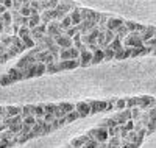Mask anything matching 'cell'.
<instances>
[{
    "label": "cell",
    "mask_w": 156,
    "mask_h": 148,
    "mask_svg": "<svg viewBox=\"0 0 156 148\" xmlns=\"http://www.w3.org/2000/svg\"><path fill=\"white\" fill-rule=\"evenodd\" d=\"M137 100V107L142 111V112H145L147 109H150V107L156 106V98L151 97V95H142V97H136Z\"/></svg>",
    "instance_id": "cell-1"
},
{
    "label": "cell",
    "mask_w": 156,
    "mask_h": 148,
    "mask_svg": "<svg viewBox=\"0 0 156 148\" xmlns=\"http://www.w3.org/2000/svg\"><path fill=\"white\" fill-rule=\"evenodd\" d=\"M45 34H48L51 37H58V36L64 34V30L59 28V22L58 20H50L47 23V33Z\"/></svg>",
    "instance_id": "cell-2"
},
{
    "label": "cell",
    "mask_w": 156,
    "mask_h": 148,
    "mask_svg": "<svg viewBox=\"0 0 156 148\" xmlns=\"http://www.w3.org/2000/svg\"><path fill=\"white\" fill-rule=\"evenodd\" d=\"M33 62H36L34 55H31V53H28V51H27L22 58H19V61L16 62V67L22 70V69H25L27 65H30V64H33Z\"/></svg>",
    "instance_id": "cell-3"
},
{
    "label": "cell",
    "mask_w": 156,
    "mask_h": 148,
    "mask_svg": "<svg viewBox=\"0 0 156 148\" xmlns=\"http://www.w3.org/2000/svg\"><path fill=\"white\" fill-rule=\"evenodd\" d=\"M58 65H59V69L61 70H73L76 69V67H80V62H78V59H64V61H56Z\"/></svg>",
    "instance_id": "cell-4"
},
{
    "label": "cell",
    "mask_w": 156,
    "mask_h": 148,
    "mask_svg": "<svg viewBox=\"0 0 156 148\" xmlns=\"http://www.w3.org/2000/svg\"><path fill=\"white\" fill-rule=\"evenodd\" d=\"M75 111L78 112L80 118H84V117L90 115V109H89V103L87 101H78V103H75Z\"/></svg>",
    "instance_id": "cell-5"
},
{
    "label": "cell",
    "mask_w": 156,
    "mask_h": 148,
    "mask_svg": "<svg viewBox=\"0 0 156 148\" xmlns=\"http://www.w3.org/2000/svg\"><path fill=\"white\" fill-rule=\"evenodd\" d=\"M55 39V44L59 47V48H69V47H72V37H69L67 34H61V36H58V37H53Z\"/></svg>",
    "instance_id": "cell-6"
},
{
    "label": "cell",
    "mask_w": 156,
    "mask_h": 148,
    "mask_svg": "<svg viewBox=\"0 0 156 148\" xmlns=\"http://www.w3.org/2000/svg\"><path fill=\"white\" fill-rule=\"evenodd\" d=\"M122 25H123V19L122 17H108V20H106V28L112 30L114 33L119 30Z\"/></svg>",
    "instance_id": "cell-7"
},
{
    "label": "cell",
    "mask_w": 156,
    "mask_h": 148,
    "mask_svg": "<svg viewBox=\"0 0 156 148\" xmlns=\"http://www.w3.org/2000/svg\"><path fill=\"white\" fill-rule=\"evenodd\" d=\"M90 59H92V51H89V50L81 51L80 56H78V62H80L81 67H89L90 65Z\"/></svg>",
    "instance_id": "cell-8"
},
{
    "label": "cell",
    "mask_w": 156,
    "mask_h": 148,
    "mask_svg": "<svg viewBox=\"0 0 156 148\" xmlns=\"http://www.w3.org/2000/svg\"><path fill=\"white\" fill-rule=\"evenodd\" d=\"M59 9H62L64 12H67V14H69V12L76 6L73 2H72V0H58V5H56Z\"/></svg>",
    "instance_id": "cell-9"
},
{
    "label": "cell",
    "mask_w": 156,
    "mask_h": 148,
    "mask_svg": "<svg viewBox=\"0 0 156 148\" xmlns=\"http://www.w3.org/2000/svg\"><path fill=\"white\" fill-rule=\"evenodd\" d=\"M12 79H14V83H17V81H22L23 79V73H22V70L20 69H17V67L14 65V67H11V69H8V72H6Z\"/></svg>",
    "instance_id": "cell-10"
},
{
    "label": "cell",
    "mask_w": 156,
    "mask_h": 148,
    "mask_svg": "<svg viewBox=\"0 0 156 148\" xmlns=\"http://www.w3.org/2000/svg\"><path fill=\"white\" fill-rule=\"evenodd\" d=\"M22 73H23V79H30V78H34L36 76V62L27 65L25 69H22Z\"/></svg>",
    "instance_id": "cell-11"
},
{
    "label": "cell",
    "mask_w": 156,
    "mask_h": 148,
    "mask_svg": "<svg viewBox=\"0 0 156 148\" xmlns=\"http://www.w3.org/2000/svg\"><path fill=\"white\" fill-rule=\"evenodd\" d=\"M153 36H156V28H154L153 25L145 26V30L140 33V39H142V42L147 41V39H150V37H153Z\"/></svg>",
    "instance_id": "cell-12"
},
{
    "label": "cell",
    "mask_w": 156,
    "mask_h": 148,
    "mask_svg": "<svg viewBox=\"0 0 156 148\" xmlns=\"http://www.w3.org/2000/svg\"><path fill=\"white\" fill-rule=\"evenodd\" d=\"M103 48H97L95 51H92V59H90V65H97L100 62H103Z\"/></svg>",
    "instance_id": "cell-13"
},
{
    "label": "cell",
    "mask_w": 156,
    "mask_h": 148,
    "mask_svg": "<svg viewBox=\"0 0 156 148\" xmlns=\"http://www.w3.org/2000/svg\"><path fill=\"white\" fill-rule=\"evenodd\" d=\"M89 137L86 136V134H83V136H78V137H75V139H72L70 140V146H73V148H80V146H84V143H86V140H87Z\"/></svg>",
    "instance_id": "cell-14"
},
{
    "label": "cell",
    "mask_w": 156,
    "mask_h": 148,
    "mask_svg": "<svg viewBox=\"0 0 156 148\" xmlns=\"http://www.w3.org/2000/svg\"><path fill=\"white\" fill-rule=\"evenodd\" d=\"M69 16H70V20H72V25H78L81 22V16H80V6H75L70 12H69Z\"/></svg>",
    "instance_id": "cell-15"
},
{
    "label": "cell",
    "mask_w": 156,
    "mask_h": 148,
    "mask_svg": "<svg viewBox=\"0 0 156 148\" xmlns=\"http://www.w3.org/2000/svg\"><path fill=\"white\" fill-rule=\"evenodd\" d=\"M11 44H12V45H16V47L20 50V53L27 51V47H25V44L22 42V39H20L17 34H11Z\"/></svg>",
    "instance_id": "cell-16"
},
{
    "label": "cell",
    "mask_w": 156,
    "mask_h": 148,
    "mask_svg": "<svg viewBox=\"0 0 156 148\" xmlns=\"http://www.w3.org/2000/svg\"><path fill=\"white\" fill-rule=\"evenodd\" d=\"M58 72H61V69H59V65H58L56 61H51V62L45 64V73L53 75V73H58Z\"/></svg>",
    "instance_id": "cell-17"
},
{
    "label": "cell",
    "mask_w": 156,
    "mask_h": 148,
    "mask_svg": "<svg viewBox=\"0 0 156 148\" xmlns=\"http://www.w3.org/2000/svg\"><path fill=\"white\" fill-rule=\"evenodd\" d=\"M0 20L3 22V25H5V26L11 25V23H12V16H11V11H9V9H5L3 12H0Z\"/></svg>",
    "instance_id": "cell-18"
},
{
    "label": "cell",
    "mask_w": 156,
    "mask_h": 148,
    "mask_svg": "<svg viewBox=\"0 0 156 148\" xmlns=\"http://www.w3.org/2000/svg\"><path fill=\"white\" fill-rule=\"evenodd\" d=\"M39 3H41L42 11L44 9H53L58 5V0H39Z\"/></svg>",
    "instance_id": "cell-19"
},
{
    "label": "cell",
    "mask_w": 156,
    "mask_h": 148,
    "mask_svg": "<svg viewBox=\"0 0 156 148\" xmlns=\"http://www.w3.org/2000/svg\"><path fill=\"white\" fill-rule=\"evenodd\" d=\"M11 84H14V79H12L8 73H3V75H0V86H11Z\"/></svg>",
    "instance_id": "cell-20"
},
{
    "label": "cell",
    "mask_w": 156,
    "mask_h": 148,
    "mask_svg": "<svg viewBox=\"0 0 156 148\" xmlns=\"http://www.w3.org/2000/svg\"><path fill=\"white\" fill-rule=\"evenodd\" d=\"M5 109H6V114L11 117V115L20 114L22 112V106H11V104H8V106H5Z\"/></svg>",
    "instance_id": "cell-21"
},
{
    "label": "cell",
    "mask_w": 156,
    "mask_h": 148,
    "mask_svg": "<svg viewBox=\"0 0 156 148\" xmlns=\"http://www.w3.org/2000/svg\"><path fill=\"white\" fill-rule=\"evenodd\" d=\"M58 106H59L61 109H62L64 112H66V114L75 109V103H70V101H59V103H58Z\"/></svg>",
    "instance_id": "cell-22"
},
{
    "label": "cell",
    "mask_w": 156,
    "mask_h": 148,
    "mask_svg": "<svg viewBox=\"0 0 156 148\" xmlns=\"http://www.w3.org/2000/svg\"><path fill=\"white\" fill-rule=\"evenodd\" d=\"M108 45H109V47H111L114 51H119V50H122V48H123V44H122V41H120L119 37H115V36H114V39H112V41H111Z\"/></svg>",
    "instance_id": "cell-23"
},
{
    "label": "cell",
    "mask_w": 156,
    "mask_h": 148,
    "mask_svg": "<svg viewBox=\"0 0 156 148\" xmlns=\"http://www.w3.org/2000/svg\"><path fill=\"white\" fill-rule=\"evenodd\" d=\"M64 117H66V123L69 125V123H73V122H76V120L78 118H80V115H78V112L73 109V111H70V112H67L66 115H64Z\"/></svg>",
    "instance_id": "cell-24"
},
{
    "label": "cell",
    "mask_w": 156,
    "mask_h": 148,
    "mask_svg": "<svg viewBox=\"0 0 156 148\" xmlns=\"http://www.w3.org/2000/svg\"><path fill=\"white\" fill-rule=\"evenodd\" d=\"M33 112H34V104H25V106H22L20 115L23 118V117H27V115H33Z\"/></svg>",
    "instance_id": "cell-25"
},
{
    "label": "cell",
    "mask_w": 156,
    "mask_h": 148,
    "mask_svg": "<svg viewBox=\"0 0 156 148\" xmlns=\"http://www.w3.org/2000/svg\"><path fill=\"white\" fill-rule=\"evenodd\" d=\"M103 56H105V58H103V61H112L114 59V50L109 45L105 47V48H103Z\"/></svg>",
    "instance_id": "cell-26"
},
{
    "label": "cell",
    "mask_w": 156,
    "mask_h": 148,
    "mask_svg": "<svg viewBox=\"0 0 156 148\" xmlns=\"http://www.w3.org/2000/svg\"><path fill=\"white\" fill-rule=\"evenodd\" d=\"M37 23H41V16H39V14H33V16L28 17V25L27 26H28V28H34Z\"/></svg>",
    "instance_id": "cell-27"
},
{
    "label": "cell",
    "mask_w": 156,
    "mask_h": 148,
    "mask_svg": "<svg viewBox=\"0 0 156 148\" xmlns=\"http://www.w3.org/2000/svg\"><path fill=\"white\" fill-rule=\"evenodd\" d=\"M126 107V103H125V98H115L114 100V111H122Z\"/></svg>",
    "instance_id": "cell-28"
},
{
    "label": "cell",
    "mask_w": 156,
    "mask_h": 148,
    "mask_svg": "<svg viewBox=\"0 0 156 148\" xmlns=\"http://www.w3.org/2000/svg\"><path fill=\"white\" fill-rule=\"evenodd\" d=\"M6 53H8V55H9V58H14V56H19L20 55V50L16 47V45H9L8 48H6Z\"/></svg>",
    "instance_id": "cell-29"
},
{
    "label": "cell",
    "mask_w": 156,
    "mask_h": 148,
    "mask_svg": "<svg viewBox=\"0 0 156 148\" xmlns=\"http://www.w3.org/2000/svg\"><path fill=\"white\" fill-rule=\"evenodd\" d=\"M34 117H44V103H37L34 104V112H33Z\"/></svg>",
    "instance_id": "cell-30"
},
{
    "label": "cell",
    "mask_w": 156,
    "mask_h": 148,
    "mask_svg": "<svg viewBox=\"0 0 156 148\" xmlns=\"http://www.w3.org/2000/svg\"><path fill=\"white\" fill-rule=\"evenodd\" d=\"M128 33H129V31H128V28H126L125 25H122L120 28H119V30L115 31V37H119L120 41H122V39H123V37H125V36H126Z\"/></svg>",
    "instance_id": "cell-31"
},
{
    "label": "cell",
    "mask_w": 156,
    "mask_h": 148,
    "mask_svg": "<svg viewBox=\"0 0 156 148\" xmlns=\"http://www.w3.org/2000/svg\"><path fill=\"white\" fill-rule=\"evenodd\" d=\"M45 73V64L44 62H36V76H42Z\"/></svg>",
    "instance_id": "cell-32"
},
{
    "label": "cell",
    "mask_w": 156,
    "mask_h": 148,
    "mask_svg": "<svg viewBox=\"0 0 156 148\" xmlns=\"http://www.w3.org/2000/svg\"><path fill=\"white\" fill-rule=\"evenodd\" d=\"M87 103H89L90 114H97V112H98V100H90V101H87Z\"/></svg>",
    "instance_id": "cell-33"
},
{
    "label": "cell",
    "mask_w": 156,
    "mask_h": 148,
    "mask_svg": "<svg viewBox=\"0 0 156 148\" xmlns=\"http://www.w3.org/2000/svg\"><path fill=\"white\" fill-rule=\"evenodd\" d=\"M19 14H20V16H25V17H30V16H31V9H30V5L20 6V9H19Z\"/></svg>",
    "instance_id": "cell-34"
},
{
    "label": "cell",
    "mask_w": 156,
    "mask_h": 148,
    "mask_svg": "<svg viewBox=\"0 0 156 148\" xmlns=\"http://www.w3.org/2000/svg\"><path fill=\"white\" fill-rule=\"evenodd\" d=\"M30 8L34 9L36 12H42V8H41V3H39V0H30Z\"/></svg>",
    "instance_id": "cell-35"
},
{
    "label": "cell",
    "mask_w": 156,
    "mask_h": 148,
    "mask_svg": "<svg viewBox=\"0 0 156 148\" xmlns=\"http://www.w3.org/2000/svg\"><path fill=\"white\" fill-rule=\"evenodd\" d=\"M98 112H108V100H98Z\"/></svg>",
    "instance_id": "cell-36"
},
{
    "label": "cell",
    "mask_w": 156,
    "mask_h": 148,
    "mask_svg": "<svg viewBox=\"0 0 156 148\" xmlns=\"http://www.w3.org/2000/svg\"><path fill=\"white\" fill-rule=\"evenodd\" d=\"M22 123L33 126V125L36 123V117H34V115H27V117H23V118H22Z\"/></svg>",
    "instance_id": "cell-37"
},
{
    "label": "cell",
    "mask_w": 156,
    "mask_h": 148,
    "mask_svg": "<svg viewBox=\"0 0 156 148\" xmlns=\"http://www.w3.org/2000/svg\"><path fill=\"white\" fill-rule=\"evenodd\" d=\"M100 125H105L106 128H111V126H115L117 123H115V120H114L112 117H106V118L103 120V122H101Z\"/></svg>",
    "instance_id": "cell-38"
},
{
    "label": "cell",
    "mask_w": 156,
    "mask_h": 148,
    "mask_svg": "<svg viewBox=\"0 0 156 148\" xmlns=\"http://www.w3.org/2000/svg\"><path fill=\"white\" fill-rule=\"evenodd\" d=\"M125 103H126V107H134V106H137L136 97H126V98H125Z\"/></svg>",
    "instance_id": "cell-39"
},
{
    "label": "cell",
    "mask_w": 156,
    "mask_h": 148,
    "mask_svg": "<svg viewBox=\"0 0 156 148\" xmlns=\"http://www.w3.org/2000/svg\"><path fill=\"white\" fill-rule=\"evenodd\" d=\"M55 107H56V103H45V104H44V114H45V112L53 114Z\"/></svg>",
    "instance_id": "cell-40"
},
{
    "label": "cell",
    "mask_w": 156,
    "mask_h": 148,
    "mask_svg": "<svg viewBox=\"0 0 156 148\" xmlns=\"http://www.w3.org/2000/svg\"><path fill=\"white\" fill-rule=\"evenodd\" d=\"M123 25L128 28V31H134V30H136L137 22H133V20H123Z\"/></svg>",
    "instance_id": "cell-41"
},
{
    "label": "cell",
    "mask_w": 156,
    "mask_h": 148,
    "mask_svg": "<svg viewBox=\"0 0 156 148\" xmlns=\"http://www.w3.org/2000/svg\"><path fill=\"white\" fill-rule=\"evenodd\" d=\"M20 128H22V123H11V125L8 126V129H9L11 132H14V134L20 132Z\"/></svg>",
    "instance_id": "cell-42"
},
{
    "label": "cell",
    "mask_w": 156,
    "mask_h": 148,
    "mask_svg": "<svg viewBox=\"0 0 156 148\" xmlns=\"http://www.w3.org/2000/svg\"><path fill=\"white\" fill-rule=\"evenodd\" d=\"M33 30H36V31H39V33H42V34H45V33H47V25L41 22V23H37V25L34 26Z\"/></svg>",
    "instance_id": "cell-43"
},
{
    "label": "cell",
    "mask_w": 156,
    "mask_h": 148,
    "mask_svg": "<svg viewBox=\"0 0 156 148\" xmlns=\"http://www.w3.org/2000/svg\"><path fill=\"white\" fill-rule=\"evenodd\" d=\"M69 51H70V58L72 59H78V56H80V51H78V48H75L73 45L69 47Z\"/></svg>",
    "instance_id": "cell-44"
},
{
    "label": "cell",
    "mask_w": 156,
    "mask_h": 148,
    "mask_svg": "<svg viewBox=\"0 0 156 148\" xmlns=\"http://www.w3.org/2000/svg\"><path fill=\"white\" fill-rule=\"evenodd\" d=\"M53 115L56 117V118H59V117H64V115H66V112H64L62 109H61V107L56 104V107H55V111H53Z\"/></svg>",
    "instance_id": "cell-45"
},
{
    "label": "cell",
    "mask_w": 156,
    "mask_h": 148,
    "mask_svg": "<svg viewBox=\"0 0 156 148\" xmlns=\"http://www.w3.org/2000/svg\"><path fill=\"white\" fill-rule=\"evenodd\" d=\"M144 45H147V47H156V36H153V37L147 39V41H144Z\"/></svg>",
    "instance_id": "cell-46"
},
{
    "label": "cell",
    "mask_w": 156,
    "mask_h": 148,
    "mask_svg": "<svg viewBox=\"0 0 156 148\" xmlns=\"http://www.w3.org/2000/svg\"><path fill=\"white\" fill-rule=\"evenodd\" d=\"M86 47H87V50H89V51H95L97 48H100L97 42H89V44H86Z\"/></svg>",
    "instance_id": "cell-47"
},
{
    "label": "cell",
    "mask_w": 156,
    "mask_h": 148,
    "mask_svg": "<svg viewBox=\"0 0 156 148\" xmlns=\"http://www.w3.org/2000/svg\"><path fill=\"white\" fill-rule=\"evenodd\" d=\"M2 5H3L6 9H11V8H12V0H3Z\"/></svg>",
    "instance_id": "cell-48"
},
{
    "label": "cell",
    "mask_w": 156,
    "mask_h": 148,
    "mask_svg": "<svg viewBox=\"0 0 156 148\" xmlns=\"http://www.w3.org/2000/svg\"><path fill=\"white\" fill-rule=\"evenodd\" d=\"M114 100H115V98H111V100H108V112L114 111Z\"/></svg>",
    "instance_id": "cell-49"
},
{
    "label": "cell",
    "mask_w": 156,
    "mask_h": 148,
    "mask_svg": "<svg viewBox=\"0 0 156 148\" xmlns=\"http://www.w3.org/2000/svg\"><path fill=\"white\" fill-rule=\"evenodd\" d=\"M144 30H145V25H142V23H137V25H136V30H134V31H139V33H142Z\"/></svg>",
    "instance_id": "cell-50"
},
{
    "label": "cell",
    "mask_w": 156,
    "mask_h": 148,
    "mask_svg": "<svg viewBox=\"0 0 156 148\" xmlns=\"http://www.w3.org/2000/svg\"><path fill=\"white\" fill-rule=\"evenodd\" d=\"M0 117H8V114H6V109H5V106H0Z\"/></svg>",
    "instance_id": "cell-51"
},
{
    "label": "cell",
    "mask_w": 156,
    "mask_h": 148,
    "mask_svg": "<svg viewBox=\"0 0 156 148\" xmlns=\"http://www.w3.org/2000/svg\"><path fill=\"white\" fill-rule=\"evenodd\" d=\"M3 31H5V25H3V22H2V20H0V34H2Z\"/></svg>",
    "instance_id": "cell-52"
},
{
    "label": "cell",
    "mask_w": 156,
    "mask_h": 148,
    "mask_svg": "<svg viewBox=\"0 0 156 148\" xmlns=\"http://www.w3.org/2000/svg\"><path fill=\"white\" fill-rule=\"evenodd\" d=\"M0 64H2V61H0Z\"/></svg>",
    "instance_id": "cell-53"
}]
</instances>
